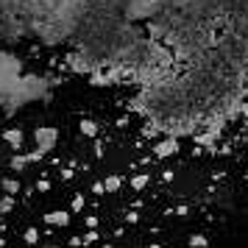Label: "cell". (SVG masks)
<instances>
[{
    "label": "cell",
    "mask_w": 248,
    "mask_h": 248,
    "mask_svg": "<svg viewBox=\"0 0 248 248\" xmlns=\"http://www.w3.org/2000/svg\"><path fill=\"white\" fill-rule=\"evenodd\" d=\"M56 81L47 78V76H36V73H23V78H20V84L14 87L12 98L3 103V112L12 117L20 106H25V103H34V101H42V98H47L50 95V87H53Z\"/></svg>",
    "instance_id": "obj_1"
},
{
    "label": "cell",
    "mask_w": 248,
    "mask_h": 248,
    "mask_svg": "<svg viewBox=\"0 0 248 248\" xmlns=\"http://www.w3.org/2000/svg\"><path fill=\"white\" fill-rule=\"evenodd\" d=\"M23 78V62L9 50H0V106L12 98L14 87Z\"/></svg>",
    "instance_id": "obj_2"
},
{
    "label": "cell",
    "mask_w": 248,
    "mask_h": 248,
    "mask_svg": "<svg viewBox=\"0 0 248 248\" xmlns=\"http://www.w3.org/2000/svg\"><path fill=\"white\" fill-rule=\"evenodd\" d=\"M25 36H31V25H28L25 17H20V14H0V39L3 42L14 45V42L25 39Z\"/></svg>",
    "instance_id": "obj_3"
},
{
    "label": "cell",
    "mask_w": 248,
    "mask_h": 248,
    "mask_svg": "<svg viewBox=\"0 0 248 248\" xmlns=\"http://www.w3.org/2000/svg\"><path fill=\"white\" fill-rule=\"evenodd\" d=\"M34 142H36V148H39L42 154L53 151V148L59 145V128H53V125H39V128L34 131Z\"/></svg>",
    "instance_id": "obj_4"
},
{
    "label": "cell",
    "mask_w": 248,
    "mask_h": 248,
    "mask_svg": "<svg viewBox=\"0 0 248 248\" xmlns=\"http://www.w3.org/2000/svg\"><path fill=\"white\" fill-rule=\"evenodd\" d=\"M3 140H6V142H9L14 151H20L25 137H23V131H20V128H6V131H3Z\"/></svg>",
    "instance_id": "obj_5"
},
{
    "label": "cell",
    "mask_w": 248,
    "mask_h": 248,
    "mask_svg": "<svg viewBox=\"0 0 248 248\" xmlns=\"http://www.w3.org/2000/svg\"><path fill=\"white\" fill-rule=\"evenodd\" d=\"M45 223H47V226H67V223H70V212H64V209L47 212V215H45Z\"/></svg>",
    "instance_id": "obj_6"
},
{
    "label": "cell",
    "mask_w": 248,
    "mask_h": 248,
    "mask_svg": "<svg viewBox=\"0 0 248 248\" xmlns=\"http://www.w3.org/2000/svg\"><path fill=\"white\" fill-rule=\"evenodd\" d=\"M9 165H12V170H17V173H23V170L28 168L31 162H28V156H25V154H17V156H12V159H9Z\"/></svg>",
    "instance_id": "obj_7"
},
{
    "label": "cell",
    "mask_w": 248,
    "mask_h": 248,
    "mask_svg": "<svg viewBox=\"0 0 248 248\" xmlns=\"http://www.w3.org/2000/svg\"><path fill=\"white\" fill-rule=\"evenodd\" d=\"M120 184H123L120 176H106V179H103V190L106 192H117L120 190Z\"/></svg>",
    "instance_id": "obj_8"
},
{
    "label": "cell",
    "mask_w": 248,
    "mask_h": 248,
    "mask_svg": "<svg viewBox=\"0 0 248 248\" xmlns=\"http://www.w3.org/2000/svg\"><path fill=\"white\" fill-rule=\"evenodd\" d=\"M0 187H3L6 195H17V192H20V179H3Z\"/></svg>",
    "instance_id": "obj_9"
},
{
    "label": "cell",
    "mask_w": 248,
    "mask_h": 248,
    "mask_svg": "<svg viewBox=\"0 0 248 248\" xmlns=\"http://www.w3.org/2000/svg\"><path fill=\"white\" fill-rule=\"evenodd\" d=\"M12 209H14V195H6V192H3V195H0V217L9 215Z\"/></svg>",
    "instance_id": "obj_10"
},
{
    "label": "cell",
    "mask_w": 248,
    "mask_h": 248,
    "mask_svg": "<svg viewBox=\"0 0 248 248\" xmlns=\"http://www.w3.org/2000/svg\"><path fill=\"white\" fill-rule=\"evenodd\" d=\"M81 134L84 137H95L98 134V123H95V120H81Z\"/></svg>",
    "instance_id": "obj_11"
},
{
    "label": "cell",
    "mask_w": 248,
    "mask_h": 248,
    "mask_svg": "<svg viewBox=\"0 0 248 248\" xmlns=\"http://www.w3.org/2000/svg\"><path fill=\"white\" fill-rule=\"evenodd\" d=\"M25 243H28V246H36V243H39V229H36V226L25 229Z\"/></svg>",
    "instance_id": "obj_12"
},
{
    "label": "cell",
    "mask_w": 248,
    "mask_h": 248,
    "mask_svg": "<svg viewBox=\"0 0 248 248\" xmlns=\"http://www.w3.org/2000/svg\"><path fill=\"white\" fill-rule=\"evenodd\" d=\"M148 181H151V176L140 173V176H134V179H131V187H134V190H142V187H148Z\"/></svg>",
    "instance_id": "obj_13"
},
{
    "label": "cell",
    "mask_w": 248,
    "mask_h": 248,
    "mask_svg": "<svg viewBox=\"0 0 248 248\" xmlns=\"http://www.w3.org/2000/svg\"><path fill=\"white\" fill-rule=\"evenodd\" d=\"M70 209H73V212H81V209H84V195H76V198H73V206H70Z\"/></svg>",
    "instance_id": "obj_14"
},
{
    "label": "cell",
    "mask_w": 248,
    "mask_h": 248,
    "mask_svg": "<svg viewBox=\"0 0 248 248\" xmlns=\"http://www.w3.org/2000/svg\"><path fill=\"white\" fill-rule=\"evenodd\" d=\"M36 190H42V192H45V190H50V181H47V179L36 181Z\"/></svg>",
    "instance_id": "obj_15"
},
{
    "label": "cell",
    "mask_w": 248,
    "mask_h": 248,
    "mask_svg": "<svg viewBox=\"0 0 248 248\" xmlns=\"http://www.w3.org/2000/svg\"><path fill=\"white\" fill-rule=\"evenodd\" d=\"M0 184H3V176H0Z\"/></svg>",
    "instance_id": "obj_16"
}]
</instances>
